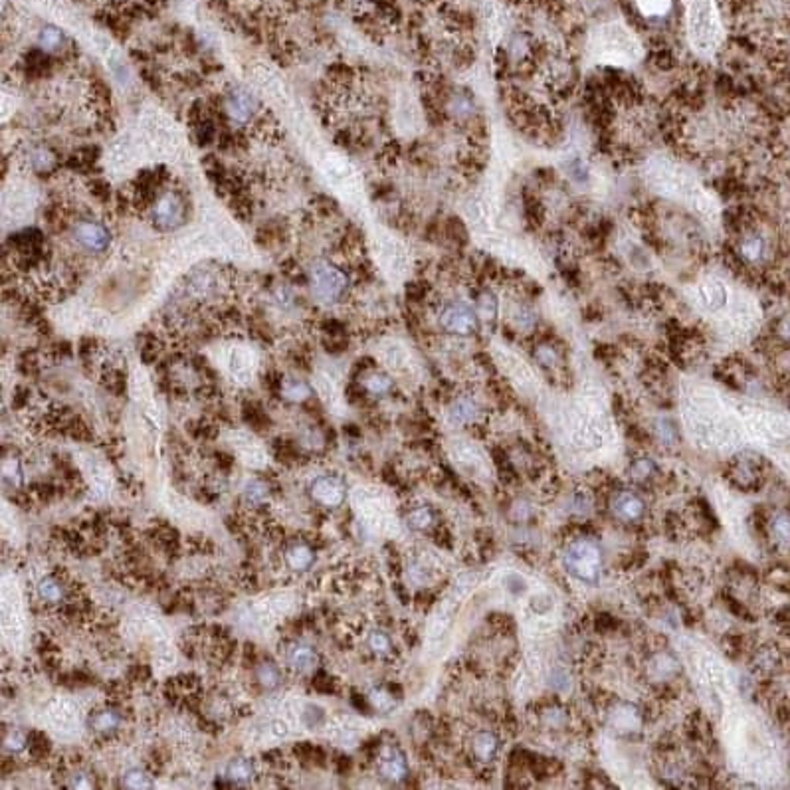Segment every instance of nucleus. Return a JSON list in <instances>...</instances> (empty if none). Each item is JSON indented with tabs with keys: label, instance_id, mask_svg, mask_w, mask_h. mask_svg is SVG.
Returning a JSON list of instances; mask_svg holds the SVG:
<instances>
[{
	"label": "nucleus",
	"instance_id": "f257e3e1",
	"mask_svg": "<svg viewBox=\"0 0 790 790\" xmlns=\"http://www.w3.org/2000/svg\"><path fill=\"white\" fill-rule=\"evenodd\" d=\"M222 111L226 119L240 131L254 135H270L278 131L275 121H268L262 104L252 92L242 85H228L222 95Z\"/></svg>",
	"mask_w": 790,
	"mask_h": 790
},
{
	"label": "nucleus",
	"instance_id": "f03ea898",
	"mask_svg": "<svg viewBox=\"0 0 790 790\" xmlns=\"http://www.w3.org/2000/svg\"><path fill=\"white\" fill-rule=\"evenodd\" d=\"M561 563L566 574L573 576L574 581L586 586H596L604 571V551L600 541L591 535L574 537L564 547Z\"/></svg>",
	"mask_w": 790,
	"mask_h": 790
},
{
	"label": "nucleus",
	"instance_id": "7ed1b4c3",
	"mask_svg": "<svg viewBox=\"0 0 790 790\" xmlns=\"http://www.w3.org/2000/svg\"><path fill=\"white\" fill-rule=\"evenodd\" d=\"M311 292L315 300L325 305H341L347 303L353 292L355 280L347 270V263H337L331 260L313 262L307 273Z\"/></svg>",
	"mask_w": 790,
	"mask_h": 790
},
{
	"label": "nucleus",
	"instance_id": "20e7f679",
	"mask_svg": "<svg viewBox=\"0 0 790 790\" xmlns=\"http://www.w3.org/2000/svg\"><path fill=\"white\" fill-rule=\"evenodd\" d=\"M684 4L691 44L701 52L713 50L723 34L715 0H684Z\"/></svg>",
	"mask_w": 790,
	"mask_h": 790
},
{
	"label": "nucleus",
	"instance_id": "39448f33",
	"mask_svg": "<svg viewBox=\"0 0 790 790\" xmlns=\"http://www.w3.org/2000/svg\"><path fill=\"white\" fill-rule=\"evenodd\" d=\"M145 214H147V220L153 226V230L163 232V234L175 232L187 222V200L179 190H175L172 187L165 188L159 197L155 198V202L150 204Z\"/></svg>",
	"mask_w": 790,
	"mask_h": 790
},
{
	"label": "nucleus",
	"instance_id": "423d86ee",
	"mask_svg": "<svg viewBox=\"0 0 790 790\" xmlns=\"http://www.w3.org/2000/svg\"><path fill=\"white\" fill-rule=\"evenodd\" d=\"M594 50L610 60H632L638 54V42L622 22H608L593 34Z\"/></svg>",
	"mask_w": 790,
	"mask_h": 790
},
{
	"label": "nucleus",
	"instance_id": "0eeeda50",
	"mask_svg": "<svg viewBox=\"0 0 790 790\" xmlns=\"http://www.w3.org/2000/svg\"><path fill=\"white\" fill-rule=\"evenodd\" d=\"M72 244L87 256H102L111 246L109 226L97 218H74L70 224Z\"/></svg>",
	"mask_w": 790,
	"mask_h": 790
},
{
	"label": "nucleus",
	"instance_id": "6e6552de",
	"mask_svg": "<svg viewBox=\"0 0 790 790\" xmlns=\"http://www.w3.org/2000/svg\"><path fill=\"white\" fill-rule=\"evenodd\" d=\"M612 517L624 525H638L648 513V503L634 489H618L608 499Z\"/></svg>",
	"mask_w": 790,
	"mask_h": 790
},
{
	"label": "nucleus",
	"instance_id": "1a4fd4ad",
	"mask_svg": "<svg viewBox=\"0 0 790 790\" xmlns=\"http://www.w3.org/2000/svg\"><path fill=\"white\" fill-rule=\"evenodd\" d=\"M478 311H473V307H470L468 303L463 301H451L448 305H444L438 315V323L446 333L451 335H471L473 331L478 329Z\"/></svg>",
	"mask_w": 790,
	"mask_h": 790
},
{
	"label": "nucleus",
	"instance_id": "9d476101",
	"mask_svg": "<svg viewBox=\"0 0 790 790\" xmlns=\"http://www.w3.org/2000/svg\"><path fill=\"white\" fill-rule=\"evenodd\" d=\"M309 493L313 501L323 508H339L347 498V485L337 476H319L311 481Z\"/></svg>",
	"mask_w": 790,
	"mask_h": 790
},
{
	"label": "nucleus",
	"instance_id": "9b49d317",
	"mask_svg": "<svg viewBox=\"0 0 790 790\" xmlns=\"http://www.w3.org/2000/svg\"><path fill=\"white\" fill-rule=\"evenodd\" d=\"M376 769L378 774L388 782H400L405 781L406 774H408V762H406L405 752L396 747H386L378 757L376 762Z\"/></svg>",
	"mask_w": 790,
	"mask_h": 790
},
{
	"label": "nucleus",
	"instance_id": "f8f14e48",
	"mask_svg": "<svg viewBox=\"0 0 790 790\" xmlns=\"http://www.w3.org/2000/svg\"><path fill=\"white\" fill-rule=\"evenodd\" d=\"M608 725L612 731H616L620 737L634 735L642 729V715H640L638 707L632 703H618L616 707H612L608 713Z\"/></svg>",
	"mask_w": 790,
	"mask_h": 790
},
{
	"label": "nucleus",
	"instance_id": "ddd939ff",
	"mask_svg": "<svg viewBox=\"0 0 790 790\" xmlns=\"http://www.w3.org/2000/svg\"><path fill=\"white\" fill-rule=\"evenodd\" d=\"M24 165L34 172H50L57 167V157L54 150L42 143H32L22 153Z\"/></svg>",
	"mask_w": 790,
	"mask_h": 790
},
{
	"label": "nucleus",
	"instance_id": "4468645a",
	"mask_svg": "<svg viewBox=\"0 0 790 790\" xmlns=\"http://www.w3.org/2000/svg\"><path fill=\"white\" fill-rule=\"evenodd\" d=\"M481 406L471 396H458L448 408V418L454 426H470L480 418Z\"/></svg>",
	"mask_w": 790,
	"mask_h": 790
},
{
	"label": "nucleus",
	"instance_id": "2eb2a0df",
	"mask_svg": "<svg viewBox=\"0 0 790 790\" xmlns=\"http://www.w3.org/2000/svg\"><path fill=\"white\" fill-rule=\"evenodd\" d=\"M317 652H315V648L313 646H309V644H305V642H295V644H292L290 648H287V652H285V662H287V666L293 669V671H297V674H305V671H311V669L317 666Z\"/></svg>",
	"mask_w": 790,
	"mask_h": 790
},
{
	"label": "nucleus",
	"instance_id": "dca6fc26",
	"mask_svg": "<svg viewBox=\"0 0 790 790\" xmlns=\"http://www.w3.org/2000/svg\"><path fill=\"white\" fill-rule=\"evenodd\" d=\"M36 46L50 57H57L66 52V48L70 46V40L56 26H44L38 32Z\"/></svg>",
	"mask_w": 790,
	"mask_h": 790
},
{
	"label": "nucleus",
	"instance_id": "f3484780",
	"mask_svg": "<svg viewBox=\"0 0 790 790\" xmlns=\"http://www.w3.org/2000/svg\"><path fill=\"white\" fill-rule=\"evenodd\" d=\"M697 300H699V303L706 309L717 311L723 309L725 305H727L729 295H727V287H725L723 283L717 282V280H709V282L699 283V287H697Z\"/></svg>",
	"mask_w": 790,
	"mask_h": 790
},
{
	"label": "nucleus",
	"instance_id": "a211bd4d",
	"mask_svg": "<svg viewBox=\"0 0 790 790\" xmlns=\"http://www.w3.org/2000/svg\"><path fill=\"white\" fill-rule=\"evenodd\" d=\"M501 741L493 731H480L471 741V752L480 762H493L498 759Z\"/></svg>",
	"mask_w": 790,
	"mask_h": 790
},
{
	"label": "nucleus",
	"instance_id": "6ab92c4d",
	"mask_svg": "<svg viewBox=\"0 0 790 790\" xmlns=\"http://www.w3.org/2000/svg\"><path fill=\"white\" fill-rule=\"evenodd\" d=\"M285 563H287V566H290L292 571L305 573V571H309L311 566H313V563H315V551H313L307 543L297 541V543H293V545H290L287 549H285Z\"/></svg>",
	"mask_w": 790,
	"mask_h": 790
},
{
	"label": "nucleus",
	"instance_id": "aec40b11",
	"mask_svg": "<svg viewBox=\"0 0 790 790\" xmlns=\"http://www.w3.org/2000/svg\"><path fill=\"white\" fill-rule=\"evenodd\" d=\"M658 471L659 468L654 458L642 456V458H636V460L630 461V466H628V480L632 483H636V485H644V483L654 480L658 476Z\"/></svg>",
	"mask_w": 790,
	"mask_h": 790
},
{
	"label": "nucleus",
	"instance_id": "412c9836",
	"mask_svg": "<svg viewBox=\"0 0 790 790\" xmlns=\"http://www.w3.org/2000/svg\"><path fill=\"white\" fill-rule=\"evenodd\" d=\"M677 671H679V662L668 652L656 654L649 662V677H654L658 681H668L676 676Z\"/></svg>",
	"mask_w": 790,
	"mask_h": 790
},
{
	"label": "nucleus",
	"instance_id": "4be33fe9",
	"mask_svg": "<svg viewBox=\"0 0 790 790\" xmlns=\"http://www.w3.org/2000/svg\"><path fill=\"white\" fill-rule=\"evenodd\" d=\"M254 764L250 759H232L226 767V779L230 781L232 786H240V784H248L250 781H254Z\"/></svg>",
	"mask_w": 790,
	"mask_h": 790
},
{
	"label": "nucleus",
	"instance_id": "5701e85b",
	"mask_svg": "<svg viewBox=\"0 0 790 790\" xmlns=\"http://www.w3.org/2000/svg\"><path fill=\"white\" fill-rule=\"evenodd\" d=\"M764 252H767V242H764V238L761 234H755V232L745 236L743 240H741V244H739V254H741L745 262L749 263L761 262L762 258H764Z\"/></svg>",
	"mask_w": 790,
	"mask_h": 790
},
{
	"label": "nucleus",
	"instance_id": "b1692460",
	"mask_svg": "<svg viewBox=\"0 0 790 790\" xmlns=\"http://www.w3.org/2000/svg\"><path fill=\"white\" fill-rule=\"evenodd\" d=\"M361 386L367 390L368 395L373 396H386L393 393V386H395V383H393V378L386 375V373H380V371H368L367 375L363 376V380H361Z\"/></svg>",
	"mask_w": 790,
	"mask_h": 790
},
{
	"label": "nucleus",
	"instance_id": "393cba45",
	"mask_svg": "<svg viewBox=\"0 0 790 790\" xmlns=\"http://www.w3.org/2000/svg\"><path fill=\"white\" fill-rule=\"evenodd\" d=\"M769 533L772 541L782 547H790V511H777L769 519Z\"/></svg>",
	"mask_w": 790,
	"mask_h": 790
},
{
	"label": "nucleus",
	"instance_id": "a878e982",
	"mask_svg": "<svg viewBox=\"0 0 790 790\" xmlns=\"http://www.w3.org/2000/svg\"><path fill=\"white\" fill-rule=\"evenodd\" d=\"M121 725V715L117 713L115 709H102L95 715L89 717V727L94 729L95 733H113L117 731Z\"/></svg>",
	"mask_w": 790,
	"mask_h": 790
},
{
	"label": "nucleus",
	"instance_id": "bb28decb",
	"mask_svg": "<svg viewBox=\"0 0 790 790\" xmlns=\"http://www.w3.org/2000/svg\"><path fill=\"white\" fill-rule=\"evenodd\" d=\"M282 396L290 402H305L311 396V386L301 380V378H283L282 380Z\"/></svg>",
	"mask_w": 790,
	"mask_h": 790
},
{
	"label": "nucleus",
	"instance_id": "cd10ccee",
	"mask_svg": "<svg viewBox=\"0 0 790 790\" xmlns=\"http://www.w3.org/2000/svg\"><path fill=\"white\" fill-rule=\"evenodd\" d=\"M38 596H40L44 602L56 604V602L64 600V596H66V588H64V584L60 583L57 578H54V576H44V578L38 583Z\"/></svg>",
	"mask_w": 790,
	"mask_h": 790
},
{
	"label": "nucleus",
	"instance_id": "c85d7f7f",
	"mask_svg": "<svg viewBox=\"0 0 790 790\" xmlns=\"http://www.w3.org/2000/svg\"><path fill=\"white\" fill-rule=\"evenodd\" d=\"M654 434H656V438L662 442V446H669L671 448V446H677V442H679V428H677V424L671 418H668V416L658 418L654 422Z\"/></svg>",
	"mask_w": 790,
	"mask_h": 790
},
{
	"label": "nucleus",
	"instance_id": "c756f323",
	"mask_svg": "<svg viewBox=\"0 0 790 790\" xmlns=\"http://www.w3.org/2000/svg\"><path fill=\"white\" fill-rule=\"evenodd\" d=\"M406 523L414 531H428L436 523V515H434V511L428 505H420V508L412 509L408 513Z\"/></svg>",
	"mask_w": 790,
	"mask_h": 790
},
{
	"label": "nucleus",
	"instance_id": "7c9ffc66",
	"mask_svg": "<svg viewBox=\"0 0 790 790\" xmlns=\"http://www.w3.org/2000/svg\"><path fill=\"white\" fill-rule=\"evenodd\" d=\"M256 677H258L260 686L265 687V689H275L282 684V671L273 662H262L256 668Z\"/></svg>",
	"mask_w": 790,
	"mask_h": 790
},
{
	"label": "nucleus",
	"instance_id": "2f4dec72",
	"mask_svg": "<svg viewBox=\"0 0 790 790\" xmlns=\"http://www.w3.org/2000/svg\"><path fill=\"white\" fill-rule=\"evenodd\" d=\"M368 649L376 654L378 658H386L393 654V640L385 630H373L368 634Z\"/></svg>",
	"mask_w": 790,
	"mask_h": 790
},
{
	"label": "nucleus",
	"instance_id": "473e14b6",
	"mask_svg": "<svg viewBox=\"0 0 790 790\" xmlns=\"http://www.w3.org/2000/svg\"><path fill=\"white\" fill-rule=\"evenodd\" d=\"M368 703L380 713H390L396 707V699L390 691H386L383 687H375L368 691Z\"/></svg>",
	"mask_w": 790,
	"mask_h": 790
},
{
	"label": "nucleus",
	"instance_id": "72a5a7b5",
	"mask_svg": "<svg viewBox=\"0 0 790 790\" xmlns=\"http://www.w3.org/2000/svg\"><path fill=\"white\" fill-rule=\"evenodd\" d=\"M638 10L648 16V18H656V16H666L671 9V0H634Z\"/></svg>",
	"mask_w": 790,
	"mask_h": 790
},
{
	"label": "nucleus",
	"instance_id": "f704fd0d",
	"mask_svg": "<svg viewBox=\"0 0 790 790\" xmlns=\"http://www.w3.org/2000/svg\"><path fill=\"white\" fill-rule=\"evenodd\" d=\"M270 495V488L260 480H252L246 483L244 499L248 505H262L263 501Z\"/></svg>",
	"mask_w": 790,
	"mask_h": 790
},
{
	"label": "nucleus",
	"instance_id": "c9c22d12",
	"mask_svg": "<svg viewBox=\"0 0 790 790\" xmlns=\"http://www.w3.org/2000/svg\"><path fill=\"white\" fill-rule=\"evenodd\" d=\"M123 786L131 790L150 789L153 781H150V777L143 769H129V771L123 774Z\"/></svg>",
	"mask_w": 790,
	"mask_h": 790
},
{
	"label": "nucleus",
	"instance_id": "e433bc0d",
	"mask_svg": "<svg viewBox=\"0 0 790 790\" xmlns=\"http://www.w3.org/2000/svg\"><path fill=\"white\" fill-rule=\"evenodd\" d=\"M543 723H545L549 729H553V731H561L563 727L569 725V715H566V711H564L563 707H551V709H547L545 715H543Z\"/></svg>",
	"mask_w": 790,
	"mask_h": 790
},
{
	"label": "nucleus",
	"instance_id": "4c0bfd02",
	"mask_svg": "<svg viewBox=\"0 0 790 790\" xmlns=\"http://www.w3.org/2000/svg\"><path fill=\"white\" fill-rule=\"evenodd\" d=\"M535 358L537 363L545 368H556V365H559V353H556V349L553 347V345H549V343H543V345H539V347L535 349Z\"/></svg>",
	"mask_w": 790,
	"mask_h": 790
},
{
	"label": "nucleus",
	"instance_id": "58836bf2",
	"mask_svg": "<svg viewBox=\"0 0 790 790\" xmlns=\"http://www.w3.org/2000/svg\"><path fill=\"white\" fill-rule=\"evenodd\" d=\"M26 735L20 733V731H10V733L4 735V741H2V745H4V751L6 752H12V755H16V752H22L24 749H26Z\"/></svg>",
	"mask_w": 790,
	"mask_h": 790
},
{
	"label": "nucleus",
	"instance_id": "ea45409f",
	"mask_svg": "<svg viewBox=\"0 0 790 790\" xmlns=\"http://www.w3.org/2000/svg\"><path fill=\"white\" fill-rule=\"evenodd\" d=\"M495 311H498V301L491 293H483L480 295L478 301V315L483 319H493L495 317Z\"/></svg>",
	"mask_w": 790,
	"mask_h": 790
},
{
	"label": "nucleus",
	"instance_id": "a19ab883",
	"mask_svg": "<svg viewBox=\"0 0 790 790\" xmlns=\"http://www.w3.org/2000/svg\"><path fill=\"white\" fill-rule=\"evenodd\" d=\"M89 192L92 197H95L99 202H109L111 200V187L105 182V180L94 179L89 180Z\"/></svg>",
	"mask_w": 790,
	"mask_h": 790
},
{
	"label": "nucleus",
	"instance_id": "79ce46f5",
	"mask_svg": "<svg viewBox=\"0 0 790 790\" xmlns=\"http://www.w3.org/2000/svg\"><path fill=\"white\" fill-rule=\"evenodd\" d=\"M535 313L531 309H527V307H519L517 313H515V323H517V327H521V329H531L535 325Z\"/></svg>",
	"mask_w": 790,
	"mask_h": 790
},
{
	"label": "nucleus",
	"instance_id": "37998d69",
	"mask_svg": "<svg viewBox=\"0 0 790 790\" xmlns=\"http://www.w3.org/2000/svg\"><path fill=\"white\" fill-rule=\"evenodd\" d=\"M508 591L511 594H523L527 591L525 578L517 573H511L508 576Z\"/></svg>",
	"mask_w": 790,
	"mask_h": 790
},
{
	"label": "nucleus",
	"instance_id": "c03bdc74",
	"mask_svg": "<svg viewBox=\"0 0 790 790\" xmlns=\"http://www.w3.org/2000/svg\"><path fill=\"white\" fill-rule=\"evenodd\" d=\"M323 717H325V713H323L321 707L309 706L305 709V713H303V721L309 725V727H315V725H319L323 721Z\"/></svg>",
	"mask_w": 790,
	"mask_h": 790
},
{
	"label": "nucleus",
	"instance_id": "a18cd8bd",
	"mask_svg": "<svg viewBox=\"0 0 790 790\" xmlns=\"http://www.w3.org/2000/svg\"><path fill=\"white\" fill-rule=\"evenodd\" d=\"M67 786H70V789H89L92 782L85 781V777L79 772V774H74V777H72V781H70Z\"/></svg>",
	"mask_w": 790,
	"mask_h": 790
},
{
	"label": "nucleus",
	"instance_id": "49530a36",
	"mask_svg": "<svg viewBox=\"0 0 790 790\" xmlns=\"http://www.w3.org/2000/svg\"><path fill=\"white\" fill-rule=\"evenodd\" d=\"M779 337H781L782 341L790 343V315H786V317L779 323Z\"/></svg>",
	"mask_w": 790,
	"mask_h": 790
}]
</instances>
